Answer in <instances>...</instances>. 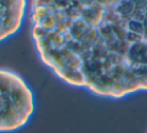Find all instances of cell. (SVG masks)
<instances>
[{
  "label": "cell",
  "instance_id": "6da1fadb",
  "mask_svg": "<svg viewBox=\"0 0 147 133\" xmlns=\"http://www.w3.org/2000/svg\"><path fill=\"white\" fill-rule=\"evenodd\" d=\"M121 23L117 68L120 98L147 91V0H114Z\"/></svg>",
  "mask_w": 147,
  "mask_h": 133
},
{
  "label": "cell",
  "instance_id": "7a4b0ae2",
  "mask_svg": "<svg viewBox=\"0 0 147 133\" xmlns=\"http://www.w3.org/2000/svg\"><path fill=\"white\" fill-rule=\"evenodd\" d=\"M35 109L34 95L24 79L0 68V133L23 128Z\"/></svg>",
  "mask_w": 147,
  "mask_h": 133
},
{
  "label": "cell",
  "instance_id": "3957f363",
  "mask_svg": "<svg viewBox=\"0 0 147 133\" xmlns=\"http://www.w3.org/2000/svg\"><path fill=\"white\" fill-rule=\"evenodd\" d=\"M27 7V0H0V42L20 29Z\"/></svg>",
  "mask_w": 147,
  "mask_h": 133
}]
</instances>
